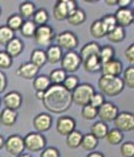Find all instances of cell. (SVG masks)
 Wrapping results in <instances>:
<instances>
[{
  "label": "cell",
  "mask_w": 134,
  "mask_h": 157,
  "mask_svg": "<svg viewBox=\"0 0 134 157\" xmlns=\"http://www.w3.org/2000/svg\"><path fill=\"white\" fill-rule=\"evenodd\" d=\"M37 28H38V26L36 25L35 22H33L32 20H25L20 31H21V33L24 36L25 38H32V37H35Z\"/></svg>",
  "instance_id": "cell-35"
},
{
  "label": "cell",
  "mask_w": 134,
  "mask_h": 157,
  "mask_svg": "<svg viewBox=\"0 0 134 157\" xmlns=\"http://www.w3.org/2000/svg\"><path fill=\"white\" fill-rule=\"evenodd\" d=\"M125 59L134 66V44H131L125 49Z\"/></svg>",
  "instance_id": "cell-47"
},
{
  "label": "cell",
  "mask_w": 134,
  "mask_h": 157,
  "mask_svg": "<svg viewBox=\"0 0 134 157\" xmlns=\"http://www.w3.org/2000/svg\"><path fill=\"white\" fill-rule=\"evenodd\" d=\"M70 15L67 0H59L53 7V16L56 21H64Z\"/></svg>",
  "instance_id": "cell-17"
},
{
  "label": "cell",
  "mask_w": 134,
  "mask_h": 157,
  "mask_svg": "<svg viewBox=\"0 0 134 157\" xmlns=\"http://www.w3.org/2000/svg\"><path fill=\"white\" fill-rule=\"evenodd\" d=\"M131 4H132L131 0H117V5L119 6V8H128Z\"/></svg>",
  "instance_id": "cell-49"
},
{
  "label": "cell",
  "mask_w": 134,
  "mask_h": 157,
  "mask_svg": "<svg viewBox=\"0 0 134 157\" xmlns=\"http://www.w3.org/2000/svg\"><path fill=\"white\" fill-rule=\"evenodd\" d=\"M67 21H68V23H69L70 25L78 26L86 21V14H85V12H84L82 8L78 7L75 12H72V13L68 16Z\"/></svg>",
  "instance_id": "cell-25"
},
{
  "label": "cell",
  "mask_w": 134,
  "mask_h": 157,
  "mask_svg": "<svg viewBox=\"0 0 134 157\" xmlns=\"http://www.w3.org/2000/svg\"><path fill=\"white\" fill-rule=\"evenodd\" d=\"M35 130L39 133H44V132L48 131L53 124V117L52 115L47 113H38L36 117H33L32 121Z\"/></svg>",
  "instance_id": "cell-12"
},
{
  "label": "cell",
  "mask_w": 134,
  "mask_h": 157,
  "mask_svg": "<svg viewBox=\"0 0 134 157\" xmlns=\"http://www.w3.org/2000/svg\"><path fill=\"white\" fill-rule=\"evenodd\" d=\"M133 17H134V10H133Z\"/></svg>",
  "instance_id": "cell-57"
},
{
  "label": "cell",
  "mask_w": 134,
  "mask_h": 157,
  "mask_svg": "<svg viewBox=\"0 0 134 157\" xmlns=\"http://www.w3.org/2000/svg\"><path fill=\"white\" fill-rule=\"evenodd\" d=\"M98 86L101 93L105 96H116L124 90V82L121 77L102 75L98 82Z\"/></svg>",
  "instance_id": "cell-2"
},
{
  "label": "cell",
  "mask_w": 134,
  "mask_h": 157,
  "mask_svg": "<svg viewBox=\"0 0 134 157\" xmlns=\"http://www.w3.org/2000/svg\"><path fill=\"white\" fill-rule=\"evenodd\" d=\"M108 132H109V127H108V125H107V123L102 122V121L94 123L91 128V133L95 136L96 139H99V140L105 139Z\"/></svg>",
  "instance_id": "cell-26"
},
{
  "label": "cell",
  "mask_w": 134,
  "mask_h": 157,
  "mask_svg": "<svg viewBox=\"0 0 134 157\" xmlns=\"http://www.w3.org/2000/svg\"><path fill=\"white\" fill-rule=\"evenodd\" d=\"M15 38V32L7 25H0V45L6 46Z\"/></svg>",
  "instance_id": "cell-34"
},
{
  "label": "cell",
  "mask_w": 134,
  "mask_h": 157,
  "mask_svg": "<svg viewBox=\"0 0 134 157\" xmlns=\"http://www.w3.org/2000/svg\"><path fill=\"white\" fill-rule=\"evenodd\" d=\"M6 47V52L9 54V56L10 57H17L22 52H23V49H24V44H23V41L22 39L17 38V37H15L12 41H9L8 44L5 46Z\"/></svg>",
  "instance_id": "cell-21"
},
{
  "label": "cell",
  "mask_w": 134,
  "mask_h": 157,
  "mask_svg": "<svg viewBox=\"0 0 134 157\" xmlns=\"http://www.w3.org/2000/svg\"><path fill=\"white\" fill-rule=\"evenodd\" d=\"M30 62L33 63L37 68H43L46 62H47V56H46V51H43L40 48L33 49L30 55Z\"/></svg>",
  "instance_id": "cell-23"
},
{
  "label": "cell",
  "mask_w": 134,
  "mask_h": 157,
  "mask_svg": "<svg viewBox=\"0 0 134 157\" xmlns=\"http://www.w3.org/2000/svg\"><path fill=\"white\" fill-rule=\"evenodd\" d=\"M82 67L86 72H98L102 70V62L99 56H91L82 61Z\"/></svg>",
  "instance_id": "cell-22"
},
{
  "label": "cell",
  "mask_w": 134,
  "mask_h": 157,
  "mask_svg": "<svg viewBox=\"0 0 134 157\" xmlns=\"http://www.w3.org/2000/svg\"><path fill=\"white\" fill-rule=\"evenodd\" d=\"M65 90H68L69 92H74L76 88L79 86V78L75 75H69L67 78H65L64 83L62 85Z\"/></svg>",
  "instance_id": "cell-42"
},
{
  "label": "cell",
  "mask_w": 134,
  "mask_h": 157,
  "mask_svg": "<svg viewBox=\"0 0 134 157\" xmlns=\"http://www.w3.org/2000/svg\"><path fill=\"white\" fill-rule=\"evenodd\" d=\"M100 51H101V46L96 41H90L82 46L80 52H79V55L84 61L91 56H99Z\"/></svg>",
  "instance_id": "cell-18"
},
{
  "label": "cell",
  "mask_w": 134,
  "mask_h": 157,
  "mask_svg": "<svg viewBox=\"0 0 134 157\" xmlns=\"http://www.w3.org/2000/svg\"><path fill=\"white\" fill-rule=\"evenodd\" d=\"M32 85H33V88L36 90V92H46L52 86V82H51L48 76L40 75V76H37L33 79Z\"/></svg>",
  "instance_id": "cell-24"
},
{
  "label": "cell",
  "mask_w": 134,
  "mask_h": 157,
  "mask_svg": "<svg viewBox=\"0 0 134 157\" xmlns=\"http://www.w3.org/2000/svg\"><path fill=\"white\" fill-rule=\"evenodd\" d=\"M0 15H1V8H0Z\"/></svg>",
  "instance_id": "cell-56"
},
{
  "label": "cell",
  "mask_w": 134,
  "mask_h": 157,
  "mask_svg": "<svg viewBox=\"0 0 134 157\" xmlns=\"http://www.w3.org/2000/svg\"><path fill=\"white\" fill-rule=\"evenodd\" d=\"M13 64V57L9 56L6 51H0V70L9 69Z\"/></svg>",
  "instance_id": "cell-43"
},
{
  "label": "cell",
  "mask_w": 134,
  "mask_h": 157,
  "mask_svg": "<svg viewBox=\"0 0 134 157\" xmlns=\"http://www.w3.org/2000/svg\"><path fill=\"white\" fill-rule=\"evenodd\" d=\"M0 105H1V99H0Z\"/></svg>",
  "instance_id": "cell-55"
},
{
  "label": "cell",
  "mask_w": 134,
  "mask_h": 157,
  "mask_svg": "<svg viewBox=\"0 0 134 157\" xmlns=\"http://www.w3.org/2000/svg\"><path fill=\"white\" fill-rule=\"evenodd\" d=\"M49 79L52 82V85H63L65 78L68 77V75L63 69H55L53 70L52 72L49 74Z\"/></svg>",
  "instance_id": "cell-36"
},
{
  "label": "cell",
  "mask_w": 134,
  "mask_h": 157,
  "mask_svg": "<svg viewBox=\"0 0 134 157\" xmlns=\"http://www.w3.org/2000/svg\"><path fill=\"white\" fill-rule=\"evenodd\" d=\"M105 140H107V142L109 144H111V146H117V144H121L123 142V140H124V134H123V132L119 131L118 128H111V130H109L108 134L105 136Z\"/></svg>",
  "instance_id": "cell-31"
},
{
  "label": "cell",
  "mask_w": 134,
  "mask_h": 157,
  "mask_svg": "<svg viewBox=\"0 0 134 157\" xmlns=\"http://www.w3.org/2000/svg\"><path fill=\"white\" fill-rule=\"evenodd\" d=\"M44 107L53 113H62L72 105L71 92L65 90L62 85H52L45 93L43 100Z\"/></svg>",
  "instance_id": "cell-1"
},
{
  "label": "cell",
  "mask_w": 134,
  "mask_h": 157,
  "mask_svg": "<svg viewBox=\"0 0 134 157\" xmlns=\"http://www.w3.org/2000/svg\"><path fill=\"white\" fill-rule=\"evenodd\" d=\"M17 157H31V155L30 154H21V155Z\"/></svg>",
  "instance_id": "cell-54"
},
{
  "label": "cell",
  "mask_w": 134,
  "mask_h": 157,
  "mask_svg": "<svg viewBox=\"0 0 134 157\" xmlns=\"http://www.w3.org/2000/svg\"><path fill=\"white\" fill-rule=\"evenodd\" d=\"M46 138L39 132H30L24 136V146L31 153L43 151L46 148Z\"/></svg>",
  "instance_id": "cell-4"
},
{
  "label": "cell",
  "mask_w": 134,
  "mask_h": 157,
  "mask_svg": "<svg viewBox=\"0 0 134 157\" xmlns=\"http://www.w3.org/2000/svg\"><path fill=\"white\" fill-rule=\"evenodd\" d=\"M101 22H102V25H103L104 30L107 32V35L118 25L116 21V17H115V15H113V14H107V15H104L103 17L101 18Z\"/></svg>",
  "instance_id": "cell-39"
},
{
  "label": "cell",
  "mask_w": 134,
  "mask_h": 157,
  "mask_svg": "<svg viewBox=\"0 0 134 157\" xmlns=\"http://www.w3.org/2000/svg\"><path fill=\"white\" fill-rule=\"evenodd\" d=\"M90 32L93 38L95 39H100V38H103L107 36V32L104 30L103 25H102V22L101 20H96L91 24V28H90Z\"/></svg>",
  "instance_id": "cell-33"
},
{
  "label": "cell",
  "mask_w": 134,
  "mask_h": 157,
  "mask_svg": "<svg viewBox=\"0 0 134 157\" xmlns=\"http://www.w3.org/2000/svg\"><path fill=\"white\" fill-rule=\"evenodd\" d=\"M104 102H105V99H104V95L102 94V93H96L93 95V98H92L91 102H90V105H92V107H94V108H96V109H99L101 105H103Z\"/></svg>",
  "instance_id": "cell-45"
},
{
  "label": "cell",
  "mask_w": 134,
  "mask_h": 157,
  "mask_svg": "<svg viewBox=\"0 0 134 157\" xmlns=\"http://www.w3.org/2000/svg\"><path fill=\"white\" fill-rule=\"evenodd\" d=\"M99 57L102 64L105 63V62H109L110 60L115 59V48L111 46V45H105V46H102L101 47V51H100Z\"/></svg>",
  "instance_id": "cell-38"
},
{
  "label": "cell",
  "mask_w": 134,
  "mask_h": 157,
  "mask_svg": "<svg viewBox=\"0 0 134 157\" xmlns=\"http://www.w3.org/2000/svg\"><path fill=\"white\" fill-rule=\"evenodd\" d=\"M40 157H60V151L55 147H46L41 151Z\"/></svg>",
  "instance_id": "cell-46"
},
{
  "label": "cell",
  "mask_w": 134,
  "mask_h": 157,
  "mask_svg": "<svg viewBox=\"0 0 134 157\" xmlns=\"http://www.w3.org/2000/svg\"><path fill=\"white\" fill-rule=\"evenodd\" d=\"M45 93L46 92H36V99L39 101H43L44 100V98H45Z\"/></svg>",
  "instance_id": "cell-51"
},
{
  "label": "cell",
  "mask_w": 134,
  "mask_h": 157,
  "mask_svg": "<svg viewBox=\"0 0 134 157\" xmlns=\"http://www.w3.org/2000/svg\"><path fill=\"white\" fill-rule=\"evenodd\" d=\"M101 72H102V75H105V76L119 77L124 72L123 63L118 59H113V60H110L109 62H105V63L102 64Z\"/></svg>",
  "instance_id": "cell-13"
},
{
  "label": "cell",
  "mask_w": 134,
  "mask_h": 157,
  "mask_svg": "<svg viewBox=\"0 0 134 157\" xmlns=\"http://www.w3.org/2000/svg\"><path fill=\"white\" fill-rule=\"evenodd\" d=\"M107 38H108V40L110 43H115V44L121 43L126 38L125 29L119 25H117L113 31H110L108 35H107Z\"/></svg>",
  "instance_id": "cell-28"
},
{
  "label": "cell",
  "mask_w": 134,
  "mask_h": 157,
  "mask_svg": "<svg viewBox=\"0 0 134 157\" xmlns=\"http://www.w3.org/2000/svg\"><path fill=\"white\" fill-rule=\"evenodd\" d=\"M55 33H54V30L51 25L48 24H45V25H40L37 28V31H36L35 35V40L38 45H41V46H47L52 43V40L54 39L55 37Z\"/></svg>",
  "instance_id": "cell-10"
},
{
  "label": "cell",
  "mask_w": 134,
  "mask_h": 157,
  "mask_svg": "<svg viewBox=\"0 0 134 157\" xmlns=\"http://www.w3.org/2000/svg\"><path fill=\"white\" fill-rule=\"evenodd\" d=\"M86 157H104V155L101 151H91Z\"/></svg>",
  "instance_id": "cell-50"
},
{
  "label": "cell",
  "mask_w": 134,
  "mask_h": 157,
  "mask_svg": "<svg viewBox=\"0 0 134 157\" xmlns=\"http://www.w3.org/2000/svg\"><path fill=\"white\" fill-rule=\"evenodd\" d=\"M18 10H20V15H21L23 18L25 20H30L31 17H33V15L36 13V5L31 1H23L21 2L20 7H18Z\"/></svg>",
  "instance_id": "cell-27"
},
{
  "label": "cell",
  "mask_w": 134,
  "mask_h": 157,
  "mask_svg": "<svg viewBox=\"0 0 134 157\" xmlns=\"http://www.w3.org/2000/svg\"><path fill=\"white\" fill-rule=\"evenodd\" d=\"M105 4L108 5V6H116L117 0H105Z\"/></svg>",
  "instance_id": "cell-52"
},
{
  "label": "cell",
  "mask_w": 134,
  "mask_h": 157,
  "mask_svg": "<svg viewBox=\"0 0 134 157\" xmlns=\"http://www.w3.org/2000/svg\"><path fill=\"white\" fill-rule=\"evenodd\" d=\"M17 121V110L5 108L0 113V124L7 127H12Z\"/></svg>",
  "instance_id": "cell-20"
},
{
  "label": "cell",
  "mask_w": 134,
  "mask_h": 157,
  "mask_svg": "<svg viewBox=\"0 0 134 157\" xmlns=\"http://www.w3.org/2000/svg\"><path fill=\"white\" fill-rule=\"evenodd\" d=\"M5 149L12 156L17 157L21 154H23L25 146H24V138H22L18 134L9 135L7 139L5 140Z\"/></svg>",
  "instance_id": "cell-6"
},
{
  "label": "cell",
  "mask_w": 134,
  "mask_h": 157,
  "mask_svg": "<svg viewBox=\"0 0 134 157\" xmlns=\"http://www.w3.org/2000/svg\"><path fill=\"white\" fill-rule=\"evenodd\" d=\"M56 45L64 51L72 52L78 46V38L72 31H63L56 36Z\"/></svg>",
  "instance_id": "cell-7"
},
{
  "label": "cell",
  "mask_w": 134,
  "mask_h": 157,
  "mask_svg": "<svg viewBox=\"0 0 134 157\" xmlns=\"http://www.w3.org/2000/svg\"><path fill=\"white\" fill-rule=\"evenodd\" d=\"M76 130V121L71 116H61L56 122V131L60 135L68 136Z\"/></svg>",
  "instance_id": "cell-11"
},
{
  "label": "cell",
  "mask_w": 134,
  "mask_h": 157,
  "mask_svg": "<svg viewBox=\"0 0 134 157\" xmlns=\"http://www.w3.org/2000/svg\"><path fill=\"white\" fill-rule=\"evenodd\" d=\"M6 87H7V77L2 71H0V93H2Z\"/></svg>",
  "instance_id": "cell-48"
},
{
  "label": "cell",
  "mask_w": 134,
  "mask_h": 157,
  "mask_svg": "<svg viewBox=\"0 0 134 157\" xmlns=\"http://www.w3.org/2000/svg\"><path fill=\"white\" fill-rule=\"evenodd\" d=\"M2 102L5 105V108H8L12 110H17L22 105V95L16 91L8 92L2 98Z\"/></svg>",
  "instance_id": "cell-16"
},
{
  "label": "cell",
  "mask_w": 134,
  "mask_h": 157,
  "mask_svg": "<svg viewBox=\"0 0 134 157\" xmlns=\"http://www.w3.org/2000/svg\"><path fill=\"white\" fill-rule=\"evenodd\" d=\"M98 144H99V139H96L92 133H87V134L82 136V146L80 147L84 150H86V151H93L98 147Z\"/></svg>",
  "instance_id": "cell-30"
},
{
  "label": "cell",
  "mask_w": 134,
  "mask_h": 157,
  "mask_svg": "<svg viewBox=\"0 0 134 157\" xmlns=\"http://www.w3.org/2000/svg\"><path fill=\"white\" fill-rule=\"evenodd\" d=\"M121 154L123 157H134V142L126 141L121 146Z\"/></svg>",
  "instance_id": "cell-44"
},
{
  "label": "cell",
  "mask_w": 134,
  "mask_h": 157,
  "mask_svg": "<svg viewBox=\"0 0 134 157\" xmlns=\"http://www.w3.org/2000/svg\"><path fill=\"white\" fill-rule=\"evenodd\" d=\"M123 82H124V85L128 88H134V66H130L124 70Z\"/></svg>",
  "instance_id": "cell-40"
},
{
  "label": "cell",
  "mask_w": 134,
  "mask_h": 157,
  "mask_svg": "<svg viewBox=\"0 0 134 157\" xmlns=\"http://www.w3.org/2000/svg\"><path fill=\"white\" fill-rule=\"evenodd\" d=\"M94 94H95V90H94V87L92 86L91 84H79V86L74 92H71L72 102L76 103L77 105L85 107V105H90V102H91Z\"/></svg>",
  "instance_id": "cell-3"
},
{
  "label": "cell",
  "mask_w": 134,
  "mask_h": 157,
  "mask_svg": "<svg viewBox=\"0 0 134 157\" xmlns=\"http://www.w3.org/2000/svg\"><path fill=\"white\" fill-rule=\"evenodd\" d=\"M5 147V139L2 135H0V149Z\"/></svg>",
  "instance_id": "cell-53"
},
{
  "label": "cell",
  "mask_w": 134,
  "mask_h": 157,
  "mask_svg": "<svg viewBox=\"0 0 134 157\" xmlns=\"http://www.w3.org/2000/svg\"><path fill=\"white\" fill-rule=\"evenodd\" d=\"M82 64V60L79 53L75 52H67L63 55V59L61 61V69H63L67 74H74L76 72L80 66Z\"/></svg>",
  "instance_id": "cell-5"
},
{
  "label": "cell",
  "mask_w": 134,
  "mask_h": 157,
  "mask_svg": "<svg viewBox=\"0 0 134 157\" xmlns=\"http://www.w3.org/2000/svg\"><path fill=\"white\" fill-rule=\"evenodd\" d=\"M113 15L116 17L117 24L124 29L134 23L133 10H131L130 8H118Z\"/></svg>",
  "instance_id": "cell-14"
},
{
  "label": "cell",
  "mask_w": 134,
  "mask_h": 157,
  "mask_svg": "<svg viewBox=\"0 0 134 157\" xmlns=\"http://www.w3.org/2000/svg\"><path fill=\"white\" fill-rule=\"evenodd\" d=\"M98 111H99L98 116H99L100 119L104 123L115 122V119H116L117 116H118V113H119L118 107H117L115 103L109 102V101H105L103 105L98 109Z\"/></svg>",
  "instance_id": "cell-8"
},
{
  "label": "cell",
  "mask_w": 134,
  "mask_h": 157,
  "mask_svg": "<svg viewBox=\"0 0 134 157\" xmlns=\"http://www.w3.org/2000/svg\"><path fill=\"white\" fill-rule=\"evenodd\" d=\"M63 49L59 47L57 45H49L46 49V56H47V62L51 64H56L61 63L63 59Z\"/></svg>",
  "instance_id": "cell-19"
},
{
  "label": "cell",
  "mask_w": 134,
  "mask_h": 157,
  "mask_svg": "<svg viewBox=\"0 0 134 157\" xmlns=\"http://www.w3.org/2000/svg\"><path fill=\"white\" fill-rule=\"evenodd\" d=\"M38 71L39 68H37L33 63L24 62L17 68L16 74H17L18 77H21L23 79H35L38 76Z\"/></svg>",
  "instance_id": "cell-15"
},
{
  "label": "cell",
  "mask_w": 134,
  "mask_h": 157,
  "mask_svg": "<svg viewBox=\"0 0 134 157\" xmlns=\"http://www.w3.org/2000/svg\"><path fill=\"white\" fill-rule=\"evenodd\" d=\"M82 136H84V134H82V132L75 130L72 133H70V134L67 136V146L71 149L79 148V147L82 146Z\"/></svg>",
  "instance_id": "cell-29"
},
{
  "label": "cell",
  "mask_w": 134,
  "mask_h": 157,
  "mask_svg": "<svg viewBox=\"0 0 134 157\" xmlns=\"http://www.w3.org/2000/svg\"><path fill=\"white\" fill-rule=\"evenodd\" d=\"M23 23H24V18L22 17L20 14H12V15L7 18V23H6V25L15 32V31L21 30Z\"/></svg>",
  "instance_id": "cell-32"
},
{
  "label": "cell",
  "mask_w": 134,
  "mask_h": 157,
  "mask_svg": "<svg viewBox=\"0 0 134 157\" xmlns=\"http://www.w3.org/2000/svg\"><path fill=\"white\" fill-rule=\"evenodd\" d=\"M115 127L118 128L119 131L131 132L134 130V113H128V111H123L119 113L117 118L115 119Z\"/></svg>",
  "instance_id": "cell-9"
},
{
  "label": "cell",
  "mask_w": 134,
  "mask_h": 157,
  "mask_svg": "<svg viewBox=\"0 0 134 157\" xmlns=\"http://www.w3.org/2000/svg\"><path fill=\"white\" fill-rule=\"evenodd\" d=\"M48 18H49V15H48V12L45 8H39L36 10L35 15L32 17V21L35 22V24L37 26L40 25H45L47 24Z\"/></svg>",
  "instance_id": "cell-37"
},
{
  "label": "cell",
  "mask_w": 134,
  "mask_h": 157,
  "mask_svg": "<svg viewBox=\"0 0 134 157\" xmlns=\"http://www.w3.org/2000/svg\"><path fill=\"white\" fill-rule=\"evenodd\" d=\"M98 113H99L98 109L94 108V107H92L91 105H87L82 108V117L85 121H93V119H95L98 117Z\"/></svg>",
  "instance_id": "cell-41"
}]
</instances>
